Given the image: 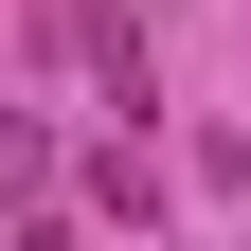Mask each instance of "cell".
Here are the masks:
<instances>
[{
  "label": "cell",
  "mask_w": 251,
  "mask_h": 251,
  "mask_svg": "<svg viewBox=\"0 0 251 251\" xmlns=\"http://www.w3.org/2000/svg\"><path fill=\"white\" fill-rule=\"evenodd\" d=\"M54 36L90 54V90H108V108H162V72H144V36H126V18H54Z\"/></svg>",
  "instance_id": "6da1fadb"
},
{
  "label": "cell",
  "mask_w": 251,
  "mask_h": 251,
  "mask_svg": "<svg viewBox=\"0 0 251 251\" xmlns=\"http://www.w3.org/2000/svg\"><path fill=\"white\" fill-rule=\"evenodd\" d=\"M0 198H54V126L36 108H0Z\"/></svg>",
  "instance_id": "7a4b0ae2"
},
{
  "label": "cell",
  "mask_w": 251,
  "mask_h": 251,
  "mask_svg": "<svg viewBox=\"0 0 251 251\" xmlns=\"http://www.w3.org/2000/svg\"><path fill=\"white\" fill-rule=\"evenodd\" d=\"M18 251H72V233H54V215H36V233H18Z\"/></svg>",
  "instance_id": "3957f363"
}]
</instances>
